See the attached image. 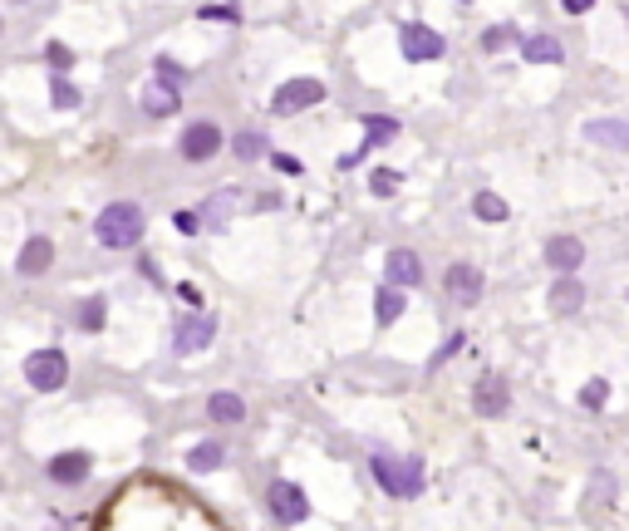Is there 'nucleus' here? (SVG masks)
Listing matches in <instances>:
<instances>
[{
    "label": "nucleus",
    "mask_w": 629,
    "mask_h": 531,
    "mask_svg": "<svg viewBox=\"0 0 629 531\" xmlns=\"http://www.w3.org/2000/svg\"><path fill=\"white\" fill-rule=\"evenodd\" d=\"M99 531H222V527L182 487L158 482V477H138L133 487H123L104 502Z\"/></svg>",
    "instance_id": "1"
},
{
    "label": "nucleus",
    "mask_w": 629,
    "mask_h": 531,
    "mask_svg": "<svg viewBox=\"0 0 629 531\" xmlns=\"http://www.w3.org/2000/svg\"><path fill=\"white\" fill-rule=\"evenodd\" d=\"M148 232V222H143V207L138 202H109L104 212H99V222H94V236H99V246H109V251H133L138 241Z\"/></svg>",
    "instance_id": "2"
},
{
    "label": "nucleus",
    "mask_w": 629,
    "mask_h": 531,
    "mask_svg": "<svg viewBox=\"0 0 629 531\" xmlns=\"http://www.w3.org/2000/svg\"><path fill=\"white\" fill-rule=\"evenodd\" d=\"M374 482L389 492V497H418L423 492V458H374Z\"/></svg>",
    "instance_id": "3"
},
{
    "label": "nucleus",
    "mask_w": 629,
    "mask_h": 531,
    "mask_svg": "<svg viewBox=\"0 0 629 531\" xmlns=\"http://www.w3.org/2000/svg\"><path fill=\"white\" fill-rule=\"evenodd\" d=\"M25 379H30V389H40V394H55V389H64V379H69V359H64V350H35L30 359H25Z\"/></svg>",
    "instance_id": "4"
},
{
    "label": "nucleus",
    "mask_w": 629,
    "mask_h": 531,
    "mask_svg": "<svg viewBox=\"0 0 629 531\" xmlns=\"http://www.w3.org/2000/svg\"><path fill=\"white\" fill-rule=\"evenodd\" d=\"M320 99H325V84H320V79H286V84L271 94V114L290 118V114H300V109H315Z\"/></svg>",
    "instance_id": "5"
},
{
    "label": "nucleus",
    "mask_w": 629,
    "mask_h": 531,
    "mask_svg": "<svg viewBox=\"0 0 629 531\" xmlns=\"http://www.w3.org/2000/svg\"><path fill=\"white\" fill-rule=\"evenodd\" d=\"M399 50H403V59H413V64H423V59H438L443 50H448V40L433 30V25H403L399 30Z\"/></svg>",
    "instance_id": "6"
},
{
    "label": "nucleus",
    "mask_w": 629,
    "mask_h": 531,
    "mask_svg": "<svg viewBox=\"0 0 629 531\" xmlns=\"http://www.w3.org/2000/svg\"><path fill=\"white\" fill-rule=\"evenodd\" d=\"M507 409H512V384H507L502 374H482L477 389H472V413H482V418H502Z\"/></svg>",
    "instance_id": "7"
},
{
    "label": "nucleus",
    "mask_w": 629,
    "mask_h": 531,
    "mask_svg": "<svg viewBox=\"0 0 629 531\" xmlns=\"http://www.w3.org/2000/svg\"><path fill=\"white\" fill-rule=\"evenodd\" d=\"M266 507H271V517H276V522H286V527H295V522H305V517H310V502H305V492H300L295 482H271Z\"/></svg>",
    "instance_id": "8"
},
{
    "label": "nucleus",
    "mask_w": 629,
    "mask_h": 531,
    "mask_svg": "<svg viewBox=\"0 0 629 531\" xmlns=\"http://www.w3.org/2000/svg\"><path fill=\"white\" fill-rule=\"evenodd\" d=\"M212 335H217V315L212 310H202V315H187L182 325H177V335H172V350L177 354H197L212 345Z\"/></svg>",
    "instance_id": "9"
},
{
    "label": "nucleus",
    "mask_w": 629,
    "mask_h": 531,
    "mask_svg": "<svg viewBox=\"0 0 629 531\" xmlns=\"http://www.w3.org/2000/svg\"><path fill=\"white\" fill-rule=\"evenodd\" d=\"M217 148H222V128H217V123H192V128L182 133V158H187V163H212Z\"/></svg>",
    "instance_id": "10"
},
{
    "label": "nucleus",
    "mask_w": 629,
    "mask_h": 531,
    "mask_svg": "<svg viewBox=\"0 0 629 531\" xmlns=\"http://www.w3.org/2000/svg\"><path fill=\"white\" fill-rule=\"evenodd\" d=\"M546 266L561 271V276H575L585 266V241L580 236H551L546 241Z\"/></svg>",
    "instance_id": "11"
},
{
    "label": "nucleus",
    "mask_w": 629,
    "mask_h": 531,
    "mask_svg": "<svg viewBox=\"0 0 629 531\" xmlns=\"http://www.w3.org/2000/svg\"><path fill=\"white\" fill-rule=\"evenodd\" d=\"M448 295L458 300V305H477L482 300V291H487V281H482V271L477 266H467V261H458V266H448Z\"/></svg>",
    "instance_id": "12"
},
{
    "label": "nucleus",
    "mask_w": 629,
    "mask_h": 531,
    "mask_svg": "<svg viewBox=\"0 0 629 531\" xmlns=\"http://www.w3.org/2000/svg\"><path fill=\"white\" fill-rule=\"evenodd\" d=\"M50 261H55V241H50V236H30V241L20 246L15 271H20V276H45V271H50Z\"/></svg>",
    "instance_id": "13"
},
{
    "label": "nucleus",
    "mask_w": 629,
    "mask_h": 531,
    "mask_svg": "<svg viewBox=\"0 0 629 531\" xmlns=\"http://www.w3.org/2000/svg\"><path fill=\"white\" fill-rule=\"evenodd\" d=\"M585 138L600 148L629 153V118H595V123H585Z\"/></svg>",
    "instance_id": "14"
},
{
    "label": "nucleus",
    "mask_w": 629,
    "mask_h": 531,
    "mask_svg": "<svg viewBox=\"0 0 629 531\" xmlns=\"http://www.w3.org/2000/svg\"><path fill=\"white\" fill-rule=\"evenodd\" d=\"M89 468H94V458L89 453H59V458H50V482H59V487H79L84 477H89Z\"/></svg>",
    "instance_id": "15"
},
{
    "label": "nucleus",
    "mask_w": 629,
    "mask_h": 531,
    "mask_svg": "<svg viewBox=\"0 0 629 531\" xmlns=\"http://www.w3.org/2000/svg\"><path fill=\"white\" fill-rule=\"evenodd\" d=\"M384 271H389V281H394V286H418V281H423V261H418V251H408V246L389 251Z\"/></svg>",
    "instance_id": "16"
},
{
    "label": "nucleus",
    "mask_w": 629,
    "mask_h": 531,
    "mask_svg": "<svg viewBox=\"0 0 629 531\" xmlns=\"http://www.w3.org/2000/svg\"><path fill=\"white\" fill-rule=\"evenodd\" d=\"M546 305H551L556 315H575V310L585 305V286H580L575 276H561V281H551V295H546Z\"/></svg>",
    "instance_id": "17"
},
{
    "label": "nucleus",
    "mask_w": 629,
    "mask_h": 531,
    "mask_svg": "<svg viewBox=\"0 0 629 531\" xmlns=\"http://www.w3.org/2000/svg\"><path fill=\"white\" fill-rule=\"evenodd\" d=\"M521 55H526V64H561L566 50L556 35H521Z\"/></svg>",
    "instance_id": "18"
},
{
    "label": "nucleus",
    "mask_w": 629,
    "mask_h": 531,
    "mask_svg": "<svg viewBox=\"0 0 629 531\" xmlns=\"http://www.w3.org/2000/svg\"><path fill=\"white\" fill-rule=\"evenodd\" d=\"M177 104H182V99H177V89L158 84V79H153V84L143 89V114H148V118H168V114H177Z\"/></svg>",
    "instance_id": "19"
},
{
    "label": "nucleus",
    "mask_w": 629,
    "mask_h": 531,
    "mask_svg": "<svg viewBox=\"0 0 629 531\" xmlns=\"http://www.w3.org/2000/svg\"><path fill=\"white\" fill-rule=\"evenodd\" d=\"M104 320H109V300H104V295H89V300L74 310V325H79L84 335H99Z\"/></svg>",
    "instance_id": "20"
},
{
    "label": "nucleus",
    "mask_w": 629,
    "mask_h": 531,
    "mask_svg": "<svg viewBox=\"0 0 629 531\" xmlns=\"http://www.w3.org/2000/svg\"><path fill=\"white\" fill-rule=\"evenodd\" d=\"M207 418H212V423H241V418H246V404H241L236 394H212V399H207Z\"/></svg>",
    "instance_id": "21"
},
{
    "label": "nucleus",
    "mask_w": 629,
    "mask_h": 531,
    "mask_svg": "<svg viewBox=\"0 0 629 531\" xmlns=\"http://www.w3.org/2000/svg\"><path fill=\"white\" fill-rule=\"evenodd\" d=\"M403 310H408V305H403V291H394V286H384V291L374 295V320H379V325H394Z\"/></svg>",
    "instance_id": "22"
},
{
    "label": "nucleus",
    "mask_w": 629,
    "mask_h": 531,
    "mask_svg": "<svg viewBox=\"0 0 629 531\" xmlns=\"http://www.w3.org/2000/svg\"><path fill=\"white\" fill-rule=\"evenodd\" d=\"M231 202H236V187H222V192H217V197L202 207V227H217V232H222V227H227Z\"/></svg>",
    "instance_id": "23"
},
{
    "label": "nucleus",
    "mask_w": 629,
    "mask_h": 531,
    "mask_svg": "<svg viewBox=\"0 0 629 531\" xmlns=\"http://www.w3.org/2000/svg\"><path fill=\"white\" fill-rule=\"evenodd\" d=\"M222 458H227V448H222V443H197V448L187 453V468L212 472V468H222Z\"/></svg>",
    "instance_id": "24"
},
{
    "label": "nucleus",
    "mask_w": 629,
    "mask_h": 531,
    "mask_svg": "<svg viewBox=\"0 0 629 531\" xmlns=\"http://www.w3.org/2000/svg\"><path fill=\"white\" fill-rule=\"evenodd\" d=\"M472 212H477L482 222H507V212H512V207H507L497 192H477V197H472Z\"/></svg>",
    "instance_id": "25"
},
{
    "label": "nucleus",
    "mask_w": 629,
    "mask_h": 531,
    "mask_svg": "<svg viewBox=\"0 0 629 531\" xmlns=\"http://www.w3.org/2000/svg\"><path fill=\"white\" fill-rule=\"evenodd\" d=\"M50 99H55V109H74V104H79V89H74L64 74H50Z\"/></svg>",
    "instance_id": "26"
},
{
    "label": "nucleus",
    "mask_w": 629,
    "mask_h": 531,
    "mask_svg": "<svg viewBox=\"0 0 629 531\" xmlns=\"http://www.w3.org/2000/svg\"><path fill=\"white\" fill-rule=\"evenodd\" d=\"M364 128H369V143H384L399 133V118H379V114H364Z\"/></svg>",
    "instance_id": "27"
},
{
    "label": "nucleus",
    "mask_w": 629,
    "mask_h": 531,
    "mask_svg": "<svg viewBox=\"0 0 629 531\" xmlns=\"http://www.w3.org/2000/svg\"><path fill=\"white\" fill-rule=\"evenodd\" d=\"M231 148H236V158H246V163H251V158H261V153H266V138H261V133H236V143H231Z\"/></svg>",
    "instance_id": "28"
},
{
    "label": "nucleus",
    "mask_w": 629,
    "mask_h": 531,
    "mask_svg": "<svg viewBox=\"0 0 629 531\" xmlns=\"http://www.w3.org/2000/svg\"><path fill=\"white\" fill-rule=\"evenodd\" d=\"M403 177L394 173V168H374V177H369V192L374 197H394V187H399Z\"/></svg>",
    "instance_id": "29"
},
{
    "label": "nucleus",
    "mask_w": 629,
    "mask_h": 531,
    "mask_svg": "<svg viewBox=\"0 0 629 531\" xmlns=\"http://www.w3.org/2000/svg\"><path fill=\"white\" fill-rule=\"evenodd\" d=\"M605 399H610V384H605V379H590V384L580 389V404H585V409H605Z\"/></svg>",
    "instance_id": "30"
},
{
    "label": "nucleus",
    "mask_w": 629,
    "mask_h": 531,
    "mask_svg": "<svg viewBox=\"0 0 629 531\" xmlns=\"http://www.w3.org/2000/svg\"><path fill=\"white\" fill-rule=\"evenodd\" d=\"M158 84H168V89H182V84H187V69H182L177 59H158Z\"/></svg>",
    "instance_id": "31"
},
{
    "label": "nucleus",
    "mask_w": 629,
    "mask_h": 531,
    "mask_svg": "<svg viewBox=\"0 0 629 531\" xmlns=\"http://www.w3.org/2000/svg\"><path fill=\"white\" fill-rule=\"evenodd\" d=\"M197 20H222V25H236V20H241V10H236V5H202V10H197Z\"/></svg>",
    "instance_id": "32"
},
{
    "label": "nucleus",
    "mask_w": 629,
    "mask_h": 531,
    "mask_svg": "<svg viewBox=\"0 0 629 531\" xmlns=\"http://www.w3.org/2000/svg\"><path fill=\"white\" fill-rule=\"evenodd\" d=\"M512 40H516V30H512V25H492V30L482 35V45H487V50H507Z\"/></svg>",
    "instance_id": "33"
},
{
    "label": "nucleus",
    "mask_w": 629,
    "mask_h": 531,
    "mask_svg": "<svg viewBox=\"0 0 629 531\" xmlns=\"http://www.w3.org/2000/svg\"><path fill=\"white\" fill-rule=\"evenodd\" d=\"M462 345H467V340H462V335H453V340H448L443 350H438V354H433V359H428V369H438V364H448V359H453V354H458Z\"/></svg>",
    "instance_id": "34"
},
{
    "label": "nucleus",
    "mask_w": 629,
    "mask_h": 531,
    "mask_svg": "<svg viewBox=\"0 0 629 531\" xmlns=\"http://www.w3.org/2000/svg\"><path fill=\"white\" fill-rule=\"evenodd\" d=\"M177 232L197 236V232H202V212H177Z\"/></svg>",
    "instance_id": "35"
},
{
    "label": "nucleus",
    "mask_w": 629,
    "mask_h": 531,
    "mask_svg": "<svg viewBox=\"0 0 629 531\" xmlns=\"http://www.w3.org/2000/svg\"><path fill=\"white\" fill-rule=\"evenodd\" d=\"M177 295H182V300H187V305H192V310L202 315V291H197L192 281H182V286H177Z\"/></svg>",
    "instance_id": "36"
},
{
    "label": "nucleus",
    "mask_w": 629,
    "mask_h": 531,
    "mask_svg": "<svg viewBox=\"0 0 629 531\" xmlns=\"http://www.w3.org/2000/svg\"><path fill=\"white\" fill-rule=\"evenodd\" d=\"M50 64H55V74H64V69L74 64V55H69L64 45H50Z\"/></svg>",
    "instance_id": "37"
},
{
    "label": "nucleus",
    "mask_w": 629,
    "mask_h": 531,
    "mask_svg": "<svg viewBox=\"0 0 629 531\" xmlns=\"http://www.w3.org/2000/svg\"><path fill=\"white\" fill-rule=\"evenodd\" d=\"M138 271H143L148 281H158V261H153V256H143V261H138Z\"/></svg>",
    "instance_id": "38"
},
{
    "label": "nucleus",
    "mask_w": 629,
    "mask_h": 531,
    "mask_svg": "<svg viewBox=\"0 0 629 531\" xmlns=\"http://www.w3.org/2000/svg\"><path fill=\"white\" fill-rule=\"evenodd\" d=\"M625 20H629V5H625Z\"/></svg>",
    "instance_id": "39"
}]
</instances>
